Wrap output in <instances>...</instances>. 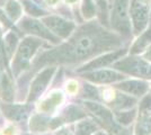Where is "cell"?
Here are the masks:
<instances>
[{"label":"cell","mask_w":151,"mask_h":135,"mask_svg":"<svg viewBox=\"0 0 151 135\" xmlns=\"http://www.w3.org/2000/svg\"><path fill=\"white\" fill-rule=\"evenodd\" d=\"M143 58L151 63V45L147 49V50H145V53L143 54Z\"/></svg>","instance_id":"4dcf8cb0"},{"label":"cell","mask_w":151,"mask_h":135,"mask_svg":"<svg viewBox=\"0 0 151 135\" xmlns=\"http://www.w3.org/2000/svg\"><path fill=\"white\" fill-rule=\"evenodd\" d=\"M98 129L94 121H81L76 126V135H90Z\"/></svg>","instance_id":"d6986e66"},{"label":"cell","mask_w":151,"mask_h":135,"mask_svg":"<svg viewBox=\"0 0 151 135\" xmlns=\"http://www.w3.org/2000/svg\"><path fill=\"white\" fill-rule=\"evenodd\" d=\"M109 1H113V0H109Z\"/></svg>","instance_id":"8d00e7d4"},{"label":"cell","mask_w":151,"mask_h":135,"mask_svg":"<svg viewBox=\"0 0 151 135\" xmlns=\"http://www.w3.org/2000/svg\"><path fill=\"white\" fill-rule=\"evenodd\" d=\"M126 53L125 49H117L113 52H106L98 58H95L90 60L88 63L82 65L81 68L77 69V72H85V71H93L98 70L101 68H105L111 63H115L117 60H120L124 54Z\"/></svg>","instance_id":"52a82bcc"},{"label":"cell","mask_w":151,"mask_h":135,"mask_svg":"<svg viewBox=\"0 0 151 135\" xmlns=\"http://www.w3.org/2000/svg\"><path fill=\"white\" fill-rule=\"evenodd\" d=\"M6 54H5V51L2 50V47H1V45H0V66H2V65L5 64L6 65Z\"/></svg>","instance_id":"f546056e"},{"label":"cell","mask_w":151,"mask_h":135,"mask_svg":"<svg viewBox=\"0 0 151 135\" xmlns=\"http://www.w3.org/2000/svg\"><path fill=\"white\" fill-rule=\"evenodd\" d=\"M0 20L2 21V24L5 26H12V24H10V21H9V19L6 17V15L2 13L1 10H0Z\"/></svg>","instance_id":"f1b7e54d"},{"label":"cell","mask_w":151,"mask_h":135,"mask_svg":"<svg viewBox=\"0 0 151 135\" xmlns=\"http://www.w3.org/2000/svg\"><path fill=\"white\" fill-rule=\"evenodd\" d=\"M59 0H49V2H50L51 5H53V4H55V2H58Z\"/></svg>","instance_id":"d6a6232c"},{"label":"cell","mask_w":151,"mask_h":135,"mask_svg":"<svg viewBox=\"0 0 151 135\" xmlns=\"http://www.w3.org/2000/svg\"><path fill=\"white\" fill-rule=\"evenodd\" d=\"M18 27L23 33H27V34H32V35H35L38 37H42V39H46L53 44L60 43V37H58L57 35H54L44 25V23H41L36 19L25 17L20 20Z\"/></svg>","instance_id":"8992f818"},{"label":"cell","mask_w":151,"mask_h":135,"mask_svg":"<svg viewBox=\"0 0 151 135\" xmlns=\"http://www.w3.org/2000/svg\"><path fill=\"white\" fill-rule=\"evenodd\" d=\"M61 100H62V92L55 91L41 105V109L43 110V111H46V113L51 111V110H53L59 104L61 103Z\"/></svg>","instance_id":"7402d4cb"},{"label":"cell","mask_w":151,"mask_h":135,"mask_svg":"<svg viewBox=\"0 0 151 135\" xmlns=\"http://www.w3.org/2000/svg\"><path fill=\"white\" fill-rule=\"evenodd\" d=\"M150 24H151V13H150Z\"/></svg>","instance_id":"d590c367"},{"label":"cell","mask_w":151,"mask_h":135,"mask_svg":"<svg viewBox=\"0 0 151 135\" xmlns=\"http://www.w3.org/2000/svg\"><path fill=\"white\" fill-rule=\"evenodd\" d=\"M116 89H119L122 92H125L130 96H133L135 98L138 97H143L147 95L149 90V84L145 80L141 79H133V80H122L120 84H117Z\"/></svg>","instance_id":"8fae6325"},{"label":"cell","mask_w":151,"mask_h":135,"mask_svg":"<svg viewBox=\"0 0 151 135\" xmlns=\"http://www.w3.org/2000/svg\"><path fill=\"white\" fill-rule=\"evenodd\" d=\"M137 115V110L134 108L131 109H125V110H115L114 111V118L116 123H119L122 126H129L130 124H132V122L135 118Z\"/></svg>","instance_id":"2e32d148"},{"label":"cell","mask_w":151,"mask_h":135,"mask_svg":"<svg viewBox=\"0 0 151 135\" xmlns=\"http://www.w3.org/2000/svg\"><path fill=\"white\" fill-rule=\"evenodd\" d=\"M82 96L88 98V99H91V100H99V92L91 84H85L83 86Z\"/></svg>","instance_id":"484cf974"},{"label":"cell","mask_w":151,"mask_h":135,"mask_svg":"<svg viewBox=\"0 0 151 135\" xmlns=\"http://www.w3.org/2000/svg\"><path fill=\"white\" fill-rule=\"evenodd\" d=\"M42 23H44L51 32L60 39L69 37L76 27L72 21L63 19L59 16H46L42 19Z\"/></svg>","instance_id":"ba28073f"},{"label":"cell","mask_w":151,"mask_h":135,"mask_svg":"<svg viewBox=\"0 0 151 135\" xmlns=\"http://www.w3.org/2000/svg\"><path fill=\"white\" fill-rule=\"evenodd\" d=\"M83 117H86V113L80 109V108L71 105V106H69L67 109L64 110L63 121L64 122H75V121L81 119Z\"/></svg>","instance_id":"ffe728a7"},{"label":"cell","mask_w":151,"mask_h":135,"mask_svg":"<svg viewBox=\"0 0 151 135\" xmlns=\"http://www.w3.org/2000/svg\"><path fill=\"white\" fill-rule=\"evenodd\" d=\"M17 42H18V37L14 32H9L5 36L4 49H5V54H6L7 58H10L13 55L15 49H16V45H17Z\"/></svg>","instance_id":"44dd1931"},{"label":"cell","mask_w":151,"mask_h":135,"mask_svg":"<svg viewBox=\"0 0 151 135\" xmlns=\"http://www.w3.org/2000/svg\"><path fill=\"white\" fill-rule=\"evenodd\" d=\"M150 45H151V28H149L148 31L141 33L140 37L132 45V47L130 50V53L132 55L140 54V53L145 52Z\"/></svg>","instance_id":"5bb4252c"},{"label":"cell","mask_w":151,"mask_h":135,"mask_svg":"<svg viewBox=\"0 0 151 135\" xmlns=\"http://www.w3.org/2000/svg\"><path fill=\"white\" fill-rule=\"evenodd\" d=\"M151 113V95H145L139 104V114Z\"/></svg>","instance_id":"4316f807"},{"label":"cell","mask_w":151,"mask_h":135,"mask_svg":"<svg viewBox=\"0 0 151 135\" xmlns=\"http://www.w3.org/2000/svg\"><path fill=\"white\" fill-rule=\"evenodd\" d=\"M130 0H115L112 11L111 25L120 35L129 36L131 34V24L129 15Z\"/></svg>","instance_id":"277c9868"},{"label":"cell","mask_w":151,"mask_h":135,"mask_svg":"<svg viewBox=\"0 0 151 135\" xmlns=\"http://www.w3.org/2000/svg\"><path fill=\"white\" fill-rule=\"evenodd\" d=\"M0 77H1V76H0Z\"/></svg>","instance_id":"f35d334b"},{"label":"cell","mask_w":151,"mask_h":135,"mask_svg":"<svg viewBox=\"0 0 151 135\" xmlns=\"http://www.w3.org/2000/svg\"><path fill=\"white\" fill-rule=\"evenodd\" d=\"M25 135H28V134H25Z\"/></svg>","instance_id":"74e56055"},{"label":"cell","mask_w":151,"mask_h":135,"mask_svg":"<svg viewBox=\"0 0 151 135\" xmlns=\"http://www.w3.org/2000/svg\"><path fill=\"white\" fill-rule=\"evenodd\" d=\"M96 5L99 8V13H101V24H107V16H108V11H107V4L106 0H95Z\"/></svg>","instance_id":"83f0119b"},{"label":"cell","mask_w":151,"mask_h":135,"mask_svg":"<svg viewBox=\"0 0 151 135\" xmlns=\"http://www.w3.org/2000/svg\"><path fill=\"white\" fill-rule=\"evenodd\" d=\"M43 44L40 39L35 37H26L18 46L16 55L13 61V74L17 78L22 71L31 68V60L33 55L36 53L37 49Z\"/></svg>","instance_id":"7a4b0ae2"},{"label":"cell","mask_w":151,"mask_h":135,"mask_svg":"<svg viewBox=\"0 0 151 135\" xmlns=\"http://www.w3.org/2000/svg\"><path fill=\"white\" fill-rule=\"evenodd\" d=\"M81 77L94 84H114L124 80L125 74L115 70L103 69V70L86 71L85 73H82Z\"/></svg>","instance_id":"9c48e42d"},{"label":"cell","mask_w":151,"mask_h":135,"mask_svg":"<svg viewBox=\"0 0 151 135\" xmlns=\"http://www.w3.org/2000/svg\"><path fill=\"white\" fill-rule=\"evenodd\" d=\"M0 95L5 101H13L14 100V89L10 79L7 74H2L0 77Z\"/></svg>","instance_id":"e0dca14e"},{"label":"cell","mask_w":151,"mask_h":135,"mask_svg":"<svg viewBox=\"0 0 151 135\" xmlns=\"http://www.w3.org/2000/svg\"><path fill=\"white\" fill-rule=\"evenodd\" d=\"M129 14L132 21L133 32L135 34L143 33L150 21L149 7L145 0H130Z\"/></svg>","instance_id":"5b68a950"},{"label":"cell","mask_w":151,"mask_h":135,"mask_svg":"<svg viewBox=\"0 0 151 135\" xmlns=\"http://www.w3.org/2000/svg\"><path fill=\"white\" fill-rule=\"evenodd\" d=\"M96 135H107L106 133H103V132H99V133H97Z\"/></svg>","instance_id":"e575fe53"},{"label":"cell","mask_w":151,"mask_h":135,"mask_svg":"<svg viewBox=\"0 0 151 135\" xmlns=\"http://www.w3.org/2000/svg\"><path fill=\"white\" fill-rule=\"evenodd\" d=\"M6 13L12 20H17L22 15V6L17 1L12 0L6 5Z\"/></svg>","instance_id":"603a6c76"},{"label":"cell","mask_w":151,"mask_h":135,"mask_svg":"<svg viewBox=\"0 0 151 135\" xmlns=\"http://www.w3.org/2000/svg\"><path fill=\"white\" fill-rule=\"evenodd\" d=\"M123 44L122 35L101 27L98 23H88L78 28L70 39L57 49L42 53L31 66V72L25 76L26 80L45 64H78L105 52L115 51Z\"/></svg>","instance_id":"6da1fadb"},{"label":"cell","mask_w":151,"mask_h":135,"mask_svg":"<svg viewBox=\"0 0 151 135\" xmlns=\"http://www.w3.org/2000/svg\"><path fill=\"white\" fill-rule=\"evenodd\" d=\"M4 115L10 121L17 123L26 122L31 107L28 105H14V104H0Z\"/></svg>","instance_id":"7c38bea8"},{"label":"cell","mask_w":151,"mask_h":135,"mask_svg":"<svg viewBox=\"0 0 151 135\" xmlns=\"http://www.w3.org/2000/svg\"><path fill=\"white\" fill-rule=\"evenodd\" d=\"M117 71L132 77L151 80V63L145 58L131 55L127 58H121L113 65Z\"/></svg>","instance_id":"3957f363"},{"label":"cell","mask_w":151,"mask_h":135,"mask_svg":"<svg viewBox=\"0 0 151 135\" xmlns=\"http://www.w3.org/2000/svg\"><path fill=\"white\" fill-rule=\"evenodd\" d=\"M77 0H67V2H69V4H75Z\"/></svg>","instance_id":"836d02e7"},{"label":"cell","mask_w":151,"mask_h":135,"mask_svg":"<svg viewBox=\"0 0 151 135\" xmlns=\"http://www.w3.org/2000/svg\"><path fill=\"white\" fill-rule=\"evenodd\" d=\"M22 4H23V7L25 8L26 13L31 16L38 17V16H44L45 15L44 10L37 7V5H35L34 2H32L31 0H22Z\"/></svg>","instance_id":"d4e9b609"},{"label":"cell","mask_w":151,"mask_h":135,"mask_svg":"<svg viewBox=\"0 0 151 135\" xmlns=\"http://www.w3.org/2000/svg\"><path fill=\"white\" fill-rule=\"evenodd\" d=\"M57 135H69V129H61L58 132Z\"/></svg>","instance_id":"1f68e13d"},{"label":"cell","mask_w":151,"mask_h":135,"mask_svg":"<svg viewBox=\"0 0 151 135\" xmlns=\"http://www.w3.org/2000/svg\"><path fill=\"white\" fill-rule=\"evenodd\" d=\"M81 13L86 19L94 18L96 16V5L94 0H82Z\"/></svg>","instance_id":"cb8c5ba5"},{"label":"cell","mask_w":151,"mask_h":135,"mask_svg":"<svg viewBox=\"0 0 151 135\" xmlns=\"http://www.w3.org/2000/svg\"><path fill=\"white\" fill-rule=\"evenodd\" d=\"M137 104L135 97L130 96L125 92H116V95L114 96V99L111 101V105L113 107L114 110H125L131 109L134 107V105Z\"/></svg>","instance_id":"4fadbf2b"},{"label":"cell","mask_w":151,"mask_h":135,"mask_svg":"<svg viewBox=\"0 0 151 135\" xmlns=\"http://www.w3.org/2000/svg\"><path fill=\"white\" fill-rule=\"evenodd\" d=\"M50 118L44 115H34L32 117L29 126L33 132H45L50 127Z\"/></svg>","instance_id":"ac0fdd59"},{"label":"cell","mask_w":151,"mask_h":135,"mask_svg":"<svg viewBox=\"0 0 151 135\" xmlns=\"http://www.w3.org/2000/svg\"><path fill=\"white\" fill-rule=\"evenodd\" d=\"M55 70H57L55 66H49V68L44 69L43 71H41L36 76V78L33 80V82L31 84V89H29V94H28L27 103L35 101L38 97L42 95V92L45 90L47 84L50 82V80L53 77Z\"/></svg>","instance_id":"30bf717a"},{"label":"cell","mask_w":151,"mask_h":135,"mask_svg":"<svg viewBox=\"0 0 151 135\" xmlns=\"http://www.w3.org/2000/svg\"><path fill=\"white\" fill-rule=\"evenodd\" d=\"M135 135H151V113L139 114Z\"/></svg>","instance_id":"9a60e30c"}]
</instances>
